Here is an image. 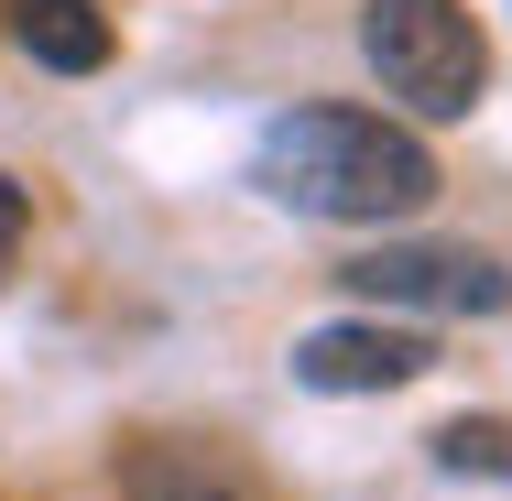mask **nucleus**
Returning a JSON list of instances; mask_svg holds the SVG:
<instances>
[{"mask_svg": "<svg viewBox=\"0 0 512 501\" xmlns=\"http://www.w3.org/2000/svg\"><path fill=\"white\" fill-rule=\"evenodd\" d=\"M251 186L295 218H327V229H382L436 197V153L371 109H284L251 153Z\"/></svg>", "mask_w": 512, "mask_h": 501, "instance_id": "obj_1", "label": "nucleus"}, {"mask_svg": "<svg viewBox=\"0 0 512 501\" xmlns=\"http://www.w3.org/2000/svg\"><path fill=\"white\" fill-rule=\"evenodd\" d=\"M338 273H349V295L404 305V316H502L512 305V262L480 240H382Z\"/></svg>", "mask_w": 512, "mask_h": 501, "instance_id": "obj_3", "label": "nucleus"}, {"mask_svg": "<svg viewBox=\"0 0 512 501\" xmlns=\"http://www.w3.org/2000/svg\"><path fill=\"white\" fill-rule=\"evenodd\" d=\"M360 55L414 120H469L491 88V44L458 0H371L360 11Z\"/></svg>", "mask_w": 512, "mask_h": 501, "instance_id": "obj_2", "label": "nucleus"}, {"mask_svg": "<svg viewBox=\"0 0 512 501\" xmlns=\"http://www.w3.org/2000/svg\"><path fill=\"white\" fill-rule=\"evenodd\" d=\"M425 447H436V469H458V480H512V425L502 414H447Z\"/></svg>", "mask_w": 512, "mask_h": 501, "instance_id": "obj_7", "label": "nucleus"}, {"mask_svg": "<svg viewBox=\"0 0 512 501\" xmlns=\"http://www.w3.org/2000/svg\"><path fill=\"white\" fill-rule=\"evenodd\" d=\"M120 501H262L207 436H131L120 447Z\"/></svg>", "mask_w": 512, "mask_h": 501, "instance_id": "obj_5", "label": "nucleus"}, {"mask_svg": "<svg viewBox=\"0 0 512 501\" xmlns=\"http://www.w3.org/2000/svg\"><path fill=\"white\" fill-rule=\"evenodd\" d=\"M414 371H436L425 327H382V316H327L295 338V382L306 393H404Z\"/></svg>", "mask_w": 512, "mask_h": 501, "instance_id": "obj_4", "label": "nucleus"}, {"mask_svg": "<svg viewBox=\"0 0 512 501\" xmlns=\"http://www.w3.org/2000/svg\"><path fill=\"white\" fill-rule=\"evenodd\" d=\"M11 44H22L33 66H55V77H99L120 33H109L99 0H11Z\"/></svg>", "mask_w": 512, "mask_h": 501, "instance_id": "obj_6", "label": "nucleus"}, {"mask_svg": "<svg viewBox=\"0 0 512 501\" xmlns=\"http://www.w3.org/2000/svg\"><path fill=\"white\" fill-rule=\"evenodd\" d=\"M22 229H33V197L0 175V284H11V262H22Z\"/></svg>", "mask_w": 512, "mask_h": 501, "instance_id": "obj_8", "label": "nucleus"}]
</instances>
